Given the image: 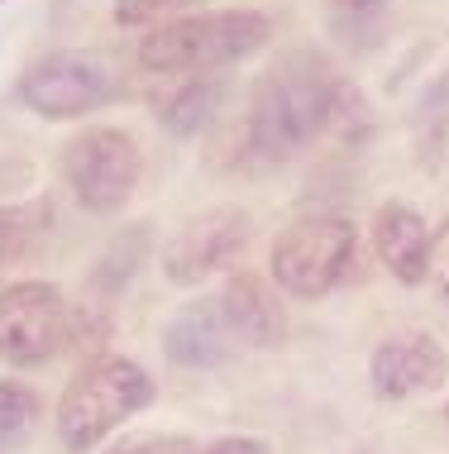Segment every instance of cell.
Here are the masks:
<instances>
[{
	"label": "cell",
	"instance_id": "7a4b0ae2",
	"mask_svg": "<svg viewBox=\"0 0 449 454\" xmlns=\"http://www.w3.org/2000/svg\"><path fill=\"white\" fill-rule=\"evenodd\" d=\"M273 39V24L259 10H215L153 24L139 39V63L163 77H205V72L239 63Z\"/></svg>",
	"mask_w": 449,
	"mask_h": 454
},
{
	"label": "cell",
	"instance_id": "52a82bcc",
	"mask_svg": "<svg viewBox=\"0 0 449 454\" xmlns=\"http://www.w3.org/2000/svg\"><path fill=\"white\" fill-rule=\"evenodd\" d=\"M67 340V301L48 282H15L0 292V354L15 364H43Z\"/></svg>",
	"mask_w": 449,
	"mask_h": 454
},
{
	"label": "cell",
	"instance_id": "e0dca14e",
	"mask_svg": "<svg viewBox=\"0 0 449 454\" xmlns=\"http://www.w3.org/2000/svg\"><path fill=\"white\" fill-rule=\"evenodd\" d=\"M111 454H197V445L182 435H139V440H120Z\"/></svg>",
	"mask_w": 449,
	"mask_h": 454
},
{
	"label": "cell",
	"instance_id": "277c9868",
	"mask_svg": "<svg viewBox=\"0 0 449 454\" xmlns=\"http://www.w3.org/2000/svg\"><path fill=\"white\" fill-rule=\"evenodd\" d=\"M354 268V225L335 215L297 220L273 249V278L292 297H325Z\"/></svg>",
	"mask_w": 449,
	"mask_h": 454
},
{
	"label": "cell",
	"instance_id": "6da1fadb",
	"mask_svg": "<svg viewBox=\"0 0 449 454\" xmlns=\"http://www.w3.org/2000/svg\"><path fill=\"white\" fill-rule=\"evenodd\" d=\"M339 101H344V87L315 53L283 58L253 91L244 120V153H253L263 168L297 158L311 139H321Z\"/></svg>",
	"mask_w": 449,
	"mask_h": 454
},
{
	"label": "cell",
	"instance_id": "9c48e42d",
	"mask_svg": "<svg viewBox=\"0 0 449 454\" xmlns=\"http://www.w3.org/2000/svg\"><path fill=\"white\" fill-rule=\"evenodd\" d=\"M445 383V354L430 335H392L373 354V387L383 397H411Z\"/></svg>",
	"mask_w": 449,
	"mask_h": 454
},
{
	"label": "cell",
	"instance_id": "ba28073f",
	"mask_svg": "<svg viewBox=\"0 0 449 454\" xmlns=\"http://www.w3.org/2000/svg\"><path fill=\"white\" fill-rule=\"evenodd\" d=\"M249 244V215L244 211H211L197 215L182 235L167 244V273L177 282H197L215 268H229Z\"/></svg>",
	"mask_w": 449,
	"mask_h": 454
},
{
	"label": "cell",
	"instance_id": "30bf717a",
	"mask_svg": "<svg viewBox=\"0 0 449 454\" xmlns=\"http://www.w3.org/2000/svg\"><path fill=\"white\" fill-rule=\"evenodd\" d=\"M229 335L235 330L225 325L221 306L215 301H197L167 325V359L187 364V368H205V364H221L229 354Z\"/></svg>",
	"mask_w": 449,
	"mask_h": 454
},
{
	"label": "cell",
	"instance_id": "8fae6325",
	"mask_svg": "<svg viewBox=\"0 0 449 454\" xmlns=\"http://www.w3.org/2000/svg\"><path fill=\"white\" fill-rule=\"evenodd\" d=\"M373 239H378V254L383 263L392 268L402 282H421L426 278V220H421L416 211H406V206H387V211H378V220H373Z\"/></svg>",
	"mask_w": 449,
	"mask_h": 454
},
{
	"label": "cell",
	"instance_id": "d6986e66",
	"mask_svg": "<svg viewBox=\"0 0 449 454\" xmlns=\"http://www.w3.org/2000/svg\"><path fill=\"white\" fill-rule=\"evenodd\" d=\"M335 5H378V0H335Z\"/></svg>",
	"mask_w": 449,
	"mask_h": 454
},
{
	"label": "cell",
	"instance_id": "7c38bea8",
	"mask_svg": "<svg viewBox=\"0 0 449 454\" xmlns=\"http://www.w3.org/2000/svg\"><path fill=\"white\" fill-rule=\"evenodd\" d=\"M221 316L239 340H249V345H273V340L283 335V311H277L273 292L263 287V278H235L229 282Z\"/></svg>",
	"mask_w": 449,
	"mask_h": 454
},
{
	"label": "cell",
	"instance_id": "8992f818",
	"mask_svg": "<svg viewBox=\"0 0 449 454\" xmlns=\"http://www.w3.org/2000/svg\"><path fill=\"white\" fill-rule=\"evenodd\" d=\"M115 91H120V77L96 53H53L39 67L24 72V82H19L24 106L48 120L87 115V110L111 101Z\"/></svg>",
	"mask_w": 449,
	"mask_h": 454
},
{
	"label": "cell",
	"instance_id": "3957f363",
	"mask_svg": "<svg viewBox=\"0 0 449 454\" xmlns=\"http://www.w3.org/2000/svg\"><path fill=\"white\" fill-rule=\"evenodd\" d=\"M153 402V383L139 364L129 359H96L87 364L72 387L63 392L58 407V435L67 450H91L101 435H111L125 416H135L139 407Z\"/></svg>",
	"mask_w": 449,
	"mask_h": 454
},
{
	"label": "cell",
	"instance_id": "5b68a950",
	"mask_svg": "<svg viewBox=\"0 0 449 454\" xmlns=\"http://www.w3.org/2000/svg\"><path fill=\"white\" fill-rule=\"evenodd\" d=\"M63 173L87 211H120L139 182V149L125 129H81L63 153Z\"/></svg>",
	"mask_w": 449,
	"mask_h": 454
},
{
	"label": "cell",
	"instance_id": "9a60e30c",
	"mask_svg": "<svg viewBox=\"0 0 449 454\" xmlns=\"http://www.w3.org/2000/svg\"><path fill=\"white\" fill-rule=\"evenodd\" d=\"M182 5H191V0H115V20L120 24H153Z\"/></svg>",
	"mask_w": 449,
	"mask_h": 454
},
{
	"label": "cell",
	"instance_id": "2e32d148",
	"mask_svg": "<svg viewBox=\"0 0 449 454\" xmlns=\"http://www.w3.org/2000/svg\"><path fill=\"white\" fill-rule=\"evenodd\" d=\"M426 278L435 282V292L449 301V220L435 230L430 244H426Z\"/></svg>",
	"mask_w": 449,
	"mask_h": 454
},
{
	"label": "cell",
	"instance_id": "4fadbf2b",
	"mask_svg": "<svg viewBox=\"0 0 449 454\" xmlns=\"http://www.w3.org/2000/svg\"><path fill=\"white\" fill-rule=\"evenodd\" d=\"M39 421V397L19 383H0V454L19 450Z\"/></svg>",
	"mask_w": 449,
	"mask_h": 454
},
{
	"label": "cell",
	"instance_id": "5bb4252c",
	"mask_svg": "<svg viewBox=\"0 0 449 454\" xmlns=\"http://www.w3.org/2000/svg\"><path fill=\"white\" fill-rule=\"evenodd\" d=\"M211 106H215V87H211L205 77H191V82H187V91H182L177 101L167 106V125H173L177 134H191L197 125H205Z\"/></svg>",
	"mask_w": 449,
	"mask_h": 454
},
{
	"label": "cell",
	"instance_id": "ac0fdd59",
	"mask_svg": "<svg viewBox=\"0 0 449 454\" xmlns=\"http://www.w3.org/2000/svg\"><path fill=\"white\" fill-rule=\"evenodd\" d=\"M201 454H268V450H263L259 440H221V445H211Z\"/></svg>",
	"mask_w": 449,
	"mask_h": 454
}]
</instances>
